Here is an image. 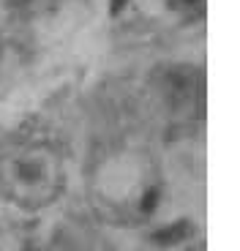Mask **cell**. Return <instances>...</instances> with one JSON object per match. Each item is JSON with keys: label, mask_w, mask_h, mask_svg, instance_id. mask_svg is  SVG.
Returning a JSON list of instances; mask_svg holds the SVG:
<instances>
[{"label": "cell", "mask_w": 240, "mask_h": 251, "mask_svg": "<svg viewBox=\"0 0 240 251\" xmlns=\"http://www.w3.org/2000/svg\"><path fill=\"white\" fill-rule=\"evenodd\" d=\"M66 188L63 156L47 142L17 145L0 156V197L22 210H41Z\"/></svg>", "instance_id": "1"}, {"label": "cell", "mask_w": 240, "mask_h": 251, "mask_svg": "<svg viewBox=\"0 0 240 251\" xmlns=\"http://www.w3.org/2000/svg\"><path fill=\"white\" fill-rule=\"evenodd\" d=\"M191 235H194V224H191L189 219H180V221H172V224H167V226H158V229H153V232H150V240H153L156 246H164V249H169V246L186 243Z\"/></svg>", "instance_id": "2"}, {"label": "cell", "mask_w": 240, "mask_h": 251, "mask_svg": "<svg viewBox=\"0 0 240 251\" xmlns=\"http://www.w3.org/2000/svg\"><path fill=\"white\" fill-rule=\"evenodd\" d=\"M167 6L175 17H180L186 25L191 22H199L208 11V0H167Z\"/></svg>", "instance_id": "3"}, {"label": "cell", "mask_w": 240, "mask_h": 251, "mask_svg": "<svg viewBox=\"0 0 240 251\" xmlns=\"http://www.w3.org/2000/svg\"><path fill=\"white\" fill-rule=\"evenodd\" d=\"M128 6V0H109V17H118L123 14V8Z\"/></svg>", "instance_id": "4"}, {"label": "cell", "mask_w": 240, "mask_h": 251, "mask_svg": "<svg viewBox=\"0 0 240 251\" xmlns=\"http://www.w3.org/2000/svg\"><path fill=\"white\" fill-rule=\"evenodd\" d=\"M0 57H3V38H0Z\"/></svg>", "instance_id": "5"}]
</instances>
